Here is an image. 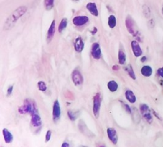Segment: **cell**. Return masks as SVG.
Here are the masks:
<instances>
[{
  "instance_id": "cell-25",
  "label": "cell",
  "mask_w": 163,
  "mask_h": 147,
  "mask_svg": "<svg viewBox=\"0 0 163 147\" xmlns=\"http://www.w3.org/2000/svg\"><path fill=\"white\" fill-rule=\"evenodd\" d=\"M67 25V20L66 18H63V19H62V20L60 21V24H59V26H58V32L61 33L62 31L66 28Z\"/></svg>"
},
{
  "instance_id": "cell-27",
  "label": "cell",
  "mask_w": 163,
  "mask_h": 147,
  "mask_svg": "<svg viewBox=\"0 0 163 147\" xmlns=\"http://www.w3.org/2000/svg\"><path fill=\"white\" fill-rule=\"evenodd\" d=\"M142 12H143V14H144V17H145L146 18H149V17H150V15H151L150 9H149V7L146 5V4H144V5L142 6Z\"/></svg>"
},
{
  "instance_id": "cell-10",
  "label": "cell",
  "mask_w": 163,
  "mask_h": 147,
  "mask_svg": "<svg viewBox=\"0 0 163 147\" xmlns=\"http://www.w3.org/2000/svg\"><path fill=\"white\" fill-rule=\"evenodd\" d=\"M91 56L94 59L98 60L101 57V51L98 43H94L91 47Z\"/></svg>"
},
{
  "instance_id": "cell-9",
  "label": "cell",
  "mask_w": 163,
  "mask_h": 147,
  "mask_svg": "<svg viewBox=\"0 0 163 147\" xmlns=\"http://www.w3.org/2000/svg\"><path fill=\"white\" fill-rule=\"evenodd\" d=\"M131 49H132V52L134 54V56L138 58L140 57L141 56H142V50H141L140 46H139V43L136 40L131 41Z\"/></svg>"
},
{
  "instance_id": "cell-19",
  "label": "cell",
  "mask_w": 163,
  "mask_h": 147,
  "mask_svg": "<svg viewBox=\"0 0 163 147\" xmlns=\"http://www.w3.org/2000/svg\"><path fill=\"white\" fill-rule=\"evenodd\" d=\"M125 97L130 103H134L136 101V97L135 96L134 92L131 90H127L125 92Z\"/></svg>"
},
{
  "instance_id": "cell-34",
  "label": "cell",
  "mask_w": 163,
  "mask_h": 147,
  "mask_svg": "<svg viewBox=\"0 0 163 147\" xmlns=\"http://www.w3.org/2000/svg\"><path fill=\"white\" fill-rule=\"evenodd\" d=\"M96 147H106V145L101 142H98L96 143Z\"/></svg>"
},
{
  "instance_id": "cell-29",
  "label": "cell",
  "mask_w": 163,
  "mask_h": 147,
  "mask_svg": "<svg viewBox=\"0 0 163 147\" xmlns=\"http://www.w3.org/2000/svg\"><path fill=\"white\" fill-rule=\"evenodd\" d=\"M51 135H52V132H51L50 130H48L46 133L45 135V141L48 142L50 140L51 138Z\"/></svg>"
},
{
  "instance_id": "cell-16",
  "label": "cell",
  "mask_w": 163,
  "mask_h": 147,
  "mask_svg": "<svg viewBox=\"0 0 163 147\" xmlns=\"http://www.w3.org/2000/svg\"><path fill=\"white\" fill-rule=\"evenodd\" d=\"M84 43H83V39L81 38V37H78L75 38V43H74V48H75V50L76 52H82L83 49H84Z\"/></svg>"
},
{
  "instance_id": "cell-38",
  "label": "cell",
  "mask_w": 163,
  "mask_h": 147,
  "mask_svg": "<svg viewBox=\"0 0 163 147\" xmlns=\"http://www.w3.org/2000/svg\"><path fill=\"white\" fill-rule=\"evenodd\" d=\"M96 32H97V28H96L94 27V30L92 31V34L94 35L95 33H96Z\"/></svg>"
},
{
  "instance_id": "cell-37",
  "label": "cell",
  "mask_w": 163,
  "mask_h": 147,
  "mask_svg": "<svg viewBox=\"0 0 163 147\" xmlns=\"http://www.w3.org/2000/svg\"><path fill=\"white\" fill-rule=\"evenodd\" d=\"M112 69H113V70H118V69H119V67L117 65H114L112 67Z\"/></svg>"
},
{
  "instance_id": "cell-5",
  "label": "cell",
  "mask_w": 163,
  "mask_h": 147,
  "mask_svg": "<svg viewBox=\"0 0 163 147\" xmlns=\"http://www.w3.org/2000/svg\"><path fill=\"white\" fill-rule=\"evenodd\" d=\"M78 129L85 136L88 138H93L95 137V134L87 127V125L84 123L83 120H80L78 122Z\"/></svg>"
},
{
  "instance_id": "cell-33",
  "label": "cell",
  "mask_w": 163,
  "mask_h": 147,
  "mask_svg": "<svg viewBox=\"0 0 163 147\" xmlns=\"http://www.w3.org/2000/svg\"><path fill=\"white\" fill-rule=\"evenodd\" d=\"M154 21L153 20H150L148 22V25H149V28H153L154 26Z\"/></svg>"
},
{
  "instance_id": "cell-22",
  "label": "cell",
  "mask_w": 163,
  "mask_h": 147,
  "mask_svg": "<svg viewBox=\"0 0 163 147\" xmlns=\"http://www.w3.org/2000/svg\"><path fill=\"white\" fill-rule=\"evenodd\" d=\"M108 25L109 26L110 28L113 29L116 27V18L113 14H111L108 17Z\"/></svg>"
},
{
  "instance_id": "cell-14",
  "label": "cell",
  "mask_w": 163,
  "mask_h": 147,
  "mask_svg": "<svg viewBox=\"0 0 163 147\" xmlns=\"http://www.w3.org/2000/svg\"><path fill=\"white\" fill-rule=\"evenodd\" d=\"M86 9H88V12L93 15L94 17H98L99 12H98V7H97L96 4L94 2H89L86 4Z\"/></svg>"
},
{
  "instance_id": "cell-18",
  "label": "cell",
  "mask_w": 163,
  "mask_h": 147,
  "mask_svg": "<svg viewBox=\"0 0 163 147\" xmlns=\"http://www.w3.org/2000/svg\"><path fill=\"white\" fill-rule=\"evenodd\" d=\"M141 74H142L144 77H149L152 76V69L150 66H144L141 67Z\"/></svg>"
},
{
  "instance_id": "cell-23",
  "label": "cell",
  "mask_w": 163,
  "mask_h": 147,
  "mask_svg": "<svg viewBox=\"0 0 163 147\" xmlns=\"http://www.w3.org/2000/svg\"><path fill=\"white\" fill-rule=\"evenodd\" d=\"M79 115V112L77 110H68L67 111V116H68L69 119L72 121L76 120Z\"/></svg>"
},
{
  "instance_id": "cell-4",
  "label": "cell",
  "mask_w": 163,
  "mask_h": 147,
  "mask_svg": "<svg viewBox=\"0 0 163 147\" xmlns=\"http://www.w3.org/2000/svg\"><path fill=\"white\" fill-rule=\"evenodd\" d=\"M139 110L140 113L142 115V117L146 120V122L149 123H151L153 120L152 115L151 114L150 111H149V108L147 105L146 104H141L139 106Z\"/></svg>"
},
{
  "instance_id": "cell-6",
  "label": "cell",
  "mask_w": 163,
  "mask_h": 147,
  "mask_svg": "<svg viewBox=\"0 0 163 147\" xmlns=\"http://www.w3.org/2000/svg\"><path fill=\"white\" fill-rule=\"evenodd\" d=\"M60 116H61V110H60V103L58 100H56L54 102L53 108H52V119L54 123H57L60 120Z\"/></svg>"
},
{
  "instance_id": "cell-3",
  "label": "cell",
  "mask_w": 163,
  "mask_h": 147,
  "mask_svg": "<svg viewBox=\"0 0 163 147\" xmlns=\"http://www.w3.org/2000/svg\"><path fill=\"white\" fill-rule=\"evenodd\" d=\"M101 105V95L99 92L96 93L93 97V112L95 118H98L99 116L100 108Z\"/></svg>"
},
{
  "instance_id": "cell-41",
  "label": "cell",
  "mask_w": 163,
  "mask_h": 147,
  "mask_svg": "<svg viewBox=\"0 0 163 147\" xmlns=\"http://www.w3.org/2000/svg\"><path fill=\"white\" fill-rule=\"evenodd\" d=\"M74 1H79V0H74Z\"/></svg>"
},
{
  "instance_id": "cell-40",
  "label": "cell",
  "mask_w": 163,
  "mask_h": 147,
  "mask_svg": "<svg viewBox=\"0 0 163 147\" xmlns=\"http://www.w3.org/2000/svg\"><path fill=\"white\" fill-rule=\"evenodd\" d=\"M162 14H163V5H162Z\"/></svg>"
},
{
  "instance_id": "cell-32",
  "label": "cell",
  "mask_w": 163,
  "mask_h": 147,
  "mask_svg": "<svg viewBox=\"0 0 163 147\" xmlns=\"http://www.w3.org/2000/svg\"><path fill=\"white\" fill-rule=\"evenodd\" d=\"M124 108H125V110H126V111L128 113L131 114V108H130V107L127 105V104H124Z\"/></svg>"
},
{
  "instance_id": "cell-31",
  "label": "cell",
  "mask_w": 163,
  "mask_h": 147,
  "mask_svg": "<svg viewBox=\"0 0 163 147\" xmlns=\"http://www.w3.org/2000/svg\"><path fill=\"white\" fill-rule=\"evenodd\" d=\"M157 73L159 77H161L163 79V67H161V68L158 69Z\"/></svg>"
},
{
  "instance_id": "cell-7",
  "label": "cell",
  "mask_w": 163,
  "mask_h": 147,
  "mask_svg": "<svg viewBox=\"0 0 163 147\" xmlns=\"http://www.w3.org/2000/svg\"><path fill=\"white\" fill-rule=\"evenodd\" d=\"M72 81H73V84L75 86L81 85L83 82V77L82 76L80 71L78 69H75L71 74Z\"/></svg>"
},
{
  "instance_id": "cell-13",
  "label": "cell",
  "mask_w": 163,
  "mask_h": 147,
  "mask_svg": "<svg viewBox=\"0 0 163 147\" xmlns=\"http://www.w3.org/2000/svg\"><path fill=\"white\" fill-rule=\"evenodd\" d=\"M55 20H53L52 23L50 24V28H49L48 30H47V43H50L52 39L53 38L54 35L55 33Z\"/></svg>"
},
{
  "instance_id": "cell-24",
  "label": "cell",
  "mask_w": 163,
  "mask_h": 147,
  "mask_svg": "<svg viewBox=\"0 0 163 147\" xmlns=\"http://www.w3.org/2000/svg\"><path fill=\"white\" fill-rule=\"evenodd\" d=\"M124 70H126V72H127L128 75H129L131 79H134V80L136 79V76H135L134 72V70H133V68L132 67H131V65L126 66V67L124 68Z\"/></svg>"
},
{
  "instance_id": "cell-15",
  "label": "cell",
  "mask_w": 163,
  "mask_h": 147,
  "mask_svg": "<svg viewBox=\"0 0 163 147\" xmlns=\"http://www.w3.org/2000/svg\"><path fill=\"white\" fill-rule=\"evenodd\" d=\"M31 125L33 127H35V128L41 126L42 120H41L40 116H39L38 113H35L31 115Z\"/></svg>"
},
{
  "instance_id": "cell-35",
  "label": "cell",
  "mask_w": 163,
  "mask_h": 147,
  "mask_svg": "<svg viewBox=\"0 0 163 147\" xmlns=\"http://www.w3.org/2000/svg\"><path fill=\"white\" fill-rule=\"evenodd\" d=\"M61 147H70V144H69V143H67V142L65 141L62 143Z\"/></svg>"
},
{
  "instance_id": "cell-42",
  "label": "cell",
  "mask_w": 163,
  "mask_h": 147,
  "mask_svg": "<svg viewBox=\"0 0 163 147\" xmlns=\"http://www.w3.org/2000/svg\"><path fill=\"white\" fill-rule=\"evenodd\" d=\"M1 147H2V146H1Z\"/></svg>"
},
{
  "instance_id": "cell-28",
  "label": "cell",
  "mask_w": 163,
  "mask_h": 147,
  "mask_svg": "<svg viewBox=\"0 0 163 147\" xmlns=\"http://www.w3.org/2000/svg\"><path fill=\"white\" fill-rule=\"evenodd\" d=\"M37 87H38L39 91L42 92H45L47 90V85H46L45 82L43 81H39L37 83Z\"/></svg>"
},
{
  "instance_id": "cell-2",
  "label": "cell",
  "mask_w": 163,
  "mask_h": 147,
  "mask_svg": "<svg viewBox=\"0 0 163 147\" xmlns=\"http://www.w3.org/2000/svg\"><path fill=\"white\" fill-rule=\"evenodd\" d=\"M18 112L20 114L24 115L26 113H29L31 115L33 114L38 113V110L34 101L30 100H25L23 102V105L18 109Z\"/></svg>"
},
{
  "instance_id": "cell-17",
  "label": "cell",
  "mask_w": 163,
  "mask_h": 147,
  "mask_svg": "<svg viewBox=\"0 0 163 147\" xmlns=\"http://www.w3.org/2000/svg\"><path fill=\"white\" fill-rule=\"evenodd\" d=\"M2 133L3 136H4V141H5L6 143H10L12 142L13 136L9 130L6 129V128H4V129L2 130Z\"/></svg>"
},
{
  "instance_id": "cell-11",
  "label": "cell",
  "mask_w": 163,
  "mask_h": 147,
  "mask_svg": "<svg viewBox=\"0 0 163 147\" xmlns=\"http://www.w3.org/2000/svg\"><path fill=\"white\" fill-rule=\"evenodd\" d=\"M125 25H126V29H127L128 32L130 34L134 35L135 34V23L134 20L131 18V16H127V17L126 18V20H125Z\"/></svg>"
},
{
  "instance_id": "cell-20",
  "label": "cell",
  "mask_w": 163,
  "mask_h": 147,
  "mask_svg": "<svg viewBox=\"0 0 163 147\" xmlns=\"http://www.w3.org/2000/svg\"><path fill=\"white\" fill-rule=\"evenodd\" d=\"M107 87H108V89L109 90L110 92H115L118 90V85L116 81L111 80L108 82V84H107Z\"/></svg>"
},
{
  "instance_id": "cell-1",
  "label": "cell",
  "mask_w": 163,
  "mask_h": 147,
  "mask_svg": "<svg viewBox=\"0 0 163 147\" xmlns=\"http://www.w3.org/2000/svg\"><path fill=\"white\" fill-rule=\"evenodd\" d=\"M27 10V7L26 6L19 7L17 9H15L10 15L6 19L5 23L4 25V30H8L12 28L14 26L15 23L22 15H24V13Z\"/></svg>"
},
{
  "instance_id": "cell-21",
  "label": "cell",
  "mask_w": 163,
  "mask_h": 147,
  "mask_svg": "<svg viewBox=\"0 0 163 147\" xmlns=\"http://www.w3.org/2000/svg\"><path fill=\"white\" fill-rule=\"evenodd\" d=\"M118 63L121 65H124L126 62V54H124V52L122 50H119L118 53Z\"/></svg>"
},
{
  "instance_id": "cell-8",
  "label": "cell",
  "mask_w": 163,
  "mask_h": 147,
  "mask_svg": "<svg viewBox=\"0 0 163 147\" xmlns=\"http://www.w3.org/2000/svg\"><path fill=\"white\" fill-rule=\"evenodd\" d=\"M89 20V18H88L87 16H75V17H73V24L75 26H77V27H80V26H83L84 25L87 24Z\"/></svg>"
},
{
  "instance_id": "cell-12",
  "label": "cell",
  "mask_w": 163,
  "mask_h": 147,
  "mask_svg": "<svg viewBox=\"0 0 163 147\" xmlns=\"http://www.w3.org/2000/svg\"><path fill=\"white\" fill-rule=\"evenodd\" d=\"M107 136H108L109 140L112 142L114 145H116L118 142V136L117 132H116V129L113 128H107Z\"/></svg>"
},
{
  "instance_id": "cell-30",
  "label": "cell",
  "mask_w": 163,
  "mask_h": 147,
  "mask_svg": "<svg viewBox=\"0 0 163 147\" xmlns=\"http://www.w3.org/2000/svg\"><path fill=\"white\" fill-rule=\"evenodd\" d=\"M13 88H14L13 85L9 86V87H8L7 93H6V95H7V96H9V95H11V93H12V91H13Z\"/></svg>"
},
{
  "instance_id": "cell-36",
  "label": "cell",
  "mask_w": 163,
  "mask_h": 147,
  "mask_svg": "<svg viewBox=\"0 0 163 147\" xmlns=\"http://www.w3.org/2000/svg\"><path fill=\"white\" fill-rule=\"evenodd\" d=\"M146 60H147V58H146V56H142V58L141 59V62L142 63H144Z\"/></svg>"
},
{
  "instance_id": "cell-26",
  "label": "cell",
  "mask_w": 163,
  "mask_h": 147,
  "mask_svg": "<svg viewBox=\"0 0 163 147\" xmlns=\"http://www.w3.org/2000/svg\"><path fill=\"white\" fill-rule=\"evenodd\" d=\"M44 6L47 10H50L54 7V0H44Z\"/></svg>"
},
{
  "instance_id": "cell-39",
  "label": "cell",
  "mask_w": 163,
  "mask_h": 147,
  "mask_svg": "<svg viewBox=\"0 0 163 147\" xmlns=\"http://www.w3.org/2000/svg\"><path fill=\"white\" fill-rule=\"evenodd\" d=\"M79 147H88V146H84V145H81V146H80Z\"/></svg>"
}]
</instances>
